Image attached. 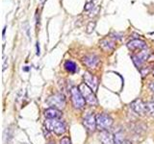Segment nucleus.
Instances as JSON below:
<instances>
[{
    "mask_svg": "<svg viewBox=\"0 0 154 144\" xmlns=\"http://www.w3.org/2000/svg\"><path fill=\"white\" fill-rule=\"evenodd\" d=\"M45 126L48 131L55 133L57 136H62L65 134L66 126L64 121L60 120V118H52V119H46Z\"/></svg>",
    "mask_w": 154,
    "mask_h": 144,
    "instance_id": "1",
    "label": "nucleus"
},
{
    "mask_svg": "<svg viewBox=\"0 0 154 144\" xmlns=\"http://www.w3.org/2000/svg\"><path fill=\"white\" fill-rule=\"evenodd\" d=\"M96 129L99 131H108V129L113 125V118L107 113H99L95 116Z\"/></svg>",
    "mask_w": 154,
    "mask_h": 144,
    "instance_id": "2",
    "label": "nucleus"
},
{
    "mask_svg": "<svg viewBox=\"0 0 154 144\" xmlns=\"http://www.w3.org/2000/svg\"><path fill=\"white\" fill-rule=\"evenodd\" d=\"M78 88L80 90V92L82 93V95H83L85 101L89 105L95 106L96 104H97V99H96V97H95L94 91L91 88H89V86H87L85 83L81 84Z\"/></svg>",
    "mask_w": 154,
    "mask_h": 144,
    "instance_id": "3",
    "label": "nucleus"
},
{
    "mask_svg": "<svg viewBox=\"0 0 154 144\" xmlns=\"http://www.w3.org/2000/svg\"><path fill=\"white\" fill-rule=\"evenodd\" d=\"M46 102L51 108L62 110V109H64L66 106V98H65V95L63 93H56L54 95L50 96V97L47 99Z\"/></svg>",
    "mask_w": 154,
    "mask_h": 144,
    "instance_id": "4",
    "label": "nucleus"
},
{
    "mask_svg": "<svg viewBox=\"0 0 154 144\" xmlns=\"http://www.w3.org/2000/svg\"><path fill=\"white\" fill-rule=\"evenodd\" d=\"M71 93V100H72V104H73L74 108L77 110L83 109L85 106V99L83 97V95L80 92L79 88H77L76 86H73L70 90Z\"/></svg>",
    "mask_w": 154,
    "mask_h": 144,
    "instance_id": "5",
    "label": "nucleus"
},
{
    "mask_svg": "<svg viewBox=\"0 0 154 144\" xmlns=\"http://www.w3.org/2000/svg\"><path fill=\"white\" fill-rule=\"evenodd\" d=\"M149 57V51L146 49L142 50L141 52H139L138 54L132 55V61L134 62V64L136 65L138 68L141 69L142 65L143 64V62H146Z\"/></svg>",
    "mask_w": 154,
    "mask_h": 144,
    "instance_id": "6",
    "label": "nucleus"
},
{
    "mask_svg": "<svg viewBox=\"0 0 154 144\" xmlns=\"http://www.w3.org/2000/svg\"><path fill=\"white\" fill-rule=\"evenodd\" d=\"M131 108L135 112H137L140 115H144L147 113L146 110V104L143 103V101L141 99H137L131 103Z\"/></svg>",
    "mask_w": 154,
    "mask_h": 144,
    "instance_id": "7",
    "label": "nucleus"
},
{
    "mask_svg": "<svg viewBox=\"0 0 154 144\" xmlns=\"http://www.w3.org/2000/svg\"><path fill=\"white\" fill-rule=\"evenodd\" d=\"M84 81L85 84L93 89L94 91H95L97 89V86H98V80L95 76H94L93 74H91L90 72H85L84 74Z\"/></svg>",
    "mask_w": 154,
    "mask_h": 144,
    "instance_id": "8",
    "label": "nucleus"
},
{
    "mask_svg": "<svg viewBox=\"0 0 154 144\" xmlns=\"http://www.w3.org/2000/svg\"><path fill=\"white\" fill-rule=\"evenodd\" d=\"M83 124L85 128L90 132H94L96 129V119L94 114H88L86 115L84 120H83Z\"/></svg>",
    "mask_w": 154,
    "mask_h": 144,
    "instance_id": "9",
    "label": "nucleus"
},
{
    "mask_svg": "<svg viewBox=\"0 0 154 144\" xmlns=\"http://www.w3.org/2000/svg\"><path fill=\"white\" fill-rule=\"evenodd\" d=\"M127 47L132 51H136V50L142 51L146 49V43L142 40H133L127 43Z\"/></svg>",
    "mask_w": 154,
    "mask_h": 144,
    "instance_id": "10",
    "label": "nucleus"
},
{
    "mask_svg": "<svg viewBox=\"0 0 154 144\" xmlns=\"http://www.w3.org/2000/svg\"><path fill=\"white\" fill-rule=\"evenodd\" d=\"M83 62H84V64L87 66L90 67V68H94V67L97 65V64L99 62V59H98V57L96 55L90 54V55H87V56L84 57Z\"/></svg>",
    "mask_w": 154,
    "mask_h": 144,
    "instance_id": "11",
    "label": "nucleus"
},
{
    "mask_svg": "<svg viewBox=\"0 0 154 144\" xmlns=\"http://www.w3.org/2000/svg\"><path fill=\"white\" fill-rule=\"evenodd\" d=\"M100 141L102 144H115V136L108 131H103L100 134Z\"/></svg>",
    "mask_w": 154,
    "mask_h": 144,
    "instance_id": "12",
    "label": "nucleus"
},
{
    "mask_svg": "<svg viewBox=\"0 0 154 144\" xmlns=\"http://www.w3.org/2000/svg\"><path fill=\"white\" fill-rule=\"evenodd\" d=\"M99 45L102 49L106 52H111L115 49L116 47V43L114 40H109V38H104L100 42H99Z\"/></svg>",
    "mask_w": 154,
    "mask_h": 144,
    "instance_id": "13",
    "label": "nucleus"
},
{
    "mask_svg": "<svg viewBox=\"0 0 154 144\" xmlns=\"http://www.w3.org/2000/svg\"><path fill=\"white\" fill-rule=\"evenodd\" d=\"M45 115L47 119H52V118H60L62 116V112L60 110H57L54 108L47 109L45 112Z\"/></svg>",
    "mask_w": 154,
    "mask_h": 144,
    "instance_id": "14",
    "label": "nucleus"
},
{
    "mask_svg": "<svg viewBox=\"0 0 154 144\" xmlns=\"http://www.w3.org/2000/svg\"><path fill=\"white\" fill-rule=\"evenodd\" d=\"M65 68L66 71L70 72V73H75L76 71H78V68H77V65L74 62L72 61H66L65 62Z\"/></svg>",
    "mask_w": 154,
    "mask_h": 144,
    "instance_id": "15",
    "label": "nucleus"
},
{
    "mask_svg": "<svg viewBox=\"0 0 154 144\" xmlns=\"http://www.w3.org/2000/svg\"><path fill=\"white\" fill-rule=\"evenodd\" d=\"M146 110L147 113L151 116H154V102H147L146 103Z\"/></svg>",
    "mask_w": 154,
    "mask_h": 144,
    "instance_id": "16",
    "label": "nucleus"
},
{
    "mask_svg": "<svg viewBox=\"0 0 154 144\" xmlns=\"http://www.w3.org/2000/svg\"><path fill=\"white\" fill-rule=\"evenodd\" d=\"M94 27H95V22L94 21H91L88 24V26H87V33H88V34L91 33L94 30Z\"/></svg>",
    "mask_w": 154,
    "mask_h": 144,
    "instance_id": "17",
    "label": "nucleus"
},
{
    "mask_svg": "<svg viewBox=\"0 0 154 144\" xmlns=\"http://www.w3.org/2000/svg\"><path fill=\"white\" fill-rule=\"evenodd\" d=\"M22 27H23V30L26 32V35H27V37L29 38L30 37V35H29V29H30V25H29V23L26 21V22H24V24L22 25Z\"/></svg>",
    "mask_w": 154,
    "mask_h": 144,
    "instance_id": "18",
    "label": "nucleus"
},
{
    "mask_svg": "<svg viewBox=\"0 0 154 144\" xmlns=\"http://www.w3.org/2000/svg\"><path fill=\"white\" fill-rule=\"evenodd\" d=\"M94 8V5L93 2H88L85 5V11H90V10H93Z\"/></svg>",
    "mask_w": 154,
    "mask_h": 144,
    "instance_id": "19",
    "label": "nucleus"
},
{
    "mask_svg": "<svg viewBox=\"0 0 154 144\" xmlns=\"http://www.w3.org/2000/svg\"><path fill=\"white\" fill-rule=\"evenodd\" d=\"M60 144H71V141H70L69 137L65 136V137H63V138L61 139Z\"/></svg>",
    "mask_w": 154,
    "mask_h": 144,
    "instance_id": "20",
    "label": "nucleus"
},
{
    "mask_svg": "<svg viewBox=\"0 0 154 144\" xmlns=\"http://www.w3.org/2000/svg\"><path fill=\"white\" fill-rule=\"evenodd\" d=\"M8 67V58L4 57V64H3V71L6 70V68Z\"/></svg>",
    "mask_w": 154,
    "mask_h": 144,
    "instance_id": "21",
    "label": "nucleus"
},
{
    "mask_svg": "<svg viewBox=\"0 0 154 144\" xmlns=\"http://www.w3.org/2000/svg\"><path fill=\"white\" fill-rule=\"evenodd\" d=\"M37 55L38 56L41 55V50H40V45H38V42H37Z\"/></svg>",
    "mask_w": 154,
    "mask_h": 144,
    "instance_id": "22",
    "label": "nucleus"
},
{
    "mask_svg": "<svg viewBox=\"0 0 154 144\" xmlns=\"http://www.w3.org/2000/svg\"><path fill=\"white\" fill-rule=\"evenodd\" d=\"M149 88H150V90H152L154 92V82H151V83L149 84Z\"/></svg>",
    "mask_w": 154,
    "mask_h": 144,
    "instance_id": "23",
    "label": "nucleus"
},
{
    "mask_svg": "<svg viewBox=\"0 0 154 144\" xmlns=\"http://www.w3.org/2000/svg\"><path fill=\"white\" fill-rule=\"evenodd\" d=\"M122 144H132V142L130 141V140H127V139H124L123 142H122Z\"/></svg>",
    "mask_w": 154,
    "mask_h": 144,
    "instance_id": "24",
    "label": "nucleus"
},
{
    "mask_svg": "<svg viewBox=\"0 0 154 144\" xmlns=\"http://www.w3.org/2000/svg\"><path fill=\"white\" fill-rule=\"evenodd\" d=\"M5 32H6V27L3 29V38L5 37Z\"/></svg>",
    "mask_w": 154,
    "mask_h": 144,
    "instance_id": "25",
    "label": "nucleus"
},
{
    "mask_svg": "<svg viewBox=\"0 0 154 144\" xmlns=\"http://www.w3.org/2000/svg\"><path fill=\"white\" fill-rule=\"evenodd\" d=\"M23 70H24V71H28V70H29L28 66H25V67H24V68H23Z\"/></svg>",
    "mask_w": 154,
    "mask_h": 144,
    "instance_id": "26",
    "label": "nucleus"
},
{
    "mask_svg": "<svg viewBox=\"0 0 154 144\" xmlns=\"http://www.w3.org/2000/svg\"><path fill=\"white\" fill-rule=\"evenodd\" d=\"M48 144H55V143H54V142H49Z\"/></svg>",
    "mask_w": 154,
    "mask_h": 144,
    "instance_id": "27",
    "label": "nucleus"
},
{
    "mask_svg": "<svg viewBox=\"0 0 154 144\" xmlns=\"http://www.w3.org/2000/svg\"><path fill=\"white\" fill-rule=\"evenodd\" d=\"M152 72H153V75H154V67H153V71Z\"/></svg>",
    "mask_w": 154,
    "mask_h": 144,
    "instance_id": "28",
    "label": "nucleus"
},
{
    "mask_svg": "<svg viewBox=\"0 0 154 144\" xmlns=\"http://www.w3.org/2000/svg\"><path fill=\"white\" fill-rule=\"evenodd\" d=\"M152 98H153V101H154V95H153V97H152Z\"/></svg>",
    "mask_w": 154,
    "mask_h": 144,
    "instance_id": "29",
    "label": "nucleus"
}]
</instances>
